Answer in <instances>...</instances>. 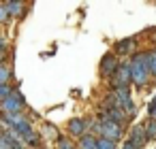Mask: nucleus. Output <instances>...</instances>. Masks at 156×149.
Here are the masks:
<instances>
[{"label":"nucleus","mask_w":156,"mask_h":149,"mask_svg":"<svg viewBox=\"0 0 156 149\" xmlns=\"http://www.w3.org/2000/svg\"><path fill=\"white\" fill-rule=\"evenodd\" d=\"M143 128H145L147 143H150V141H156V119H147V121H143Z\"/></svg>","instance_id":"11"},{"label":"nucleus","mask_w":156,"mask_h":149,"mask_svg":"<svg viewBox=\"0 0 156 149\" xmlns=\"http://www.w3.org/2000/svg\"><path fill=\"white\" fill-rule=\"evenodd\" d=\"M126 138L128 141H133L137 147H141V149H145V143H147V136H145V128H143V124H135L130 130H128V134H126Z\"/></svg>","instance_id":"7"},{"label":"nucleus","mask_w":156,"mask_h":149,"mask_svg":"<svg viewBox=\"0 0 156 149\" xmlns=\"http://www.w3.org/2000/svg\"><path fill=\"white\" fill-rule=\"evenodd\" d=\"M139 49V39L137 36H126V39H120L113 43V53L120 58V56H135Z\"/></svg>","instance_id":"3"},{"label":"nucleus","mask_w":156,"mask_h":149,"mask_svg":"<svg viewBox=\"0 0 156 149\" xmlns=\"http://www.w3.org/2000/svg\"><path fill=\"white\" fill-rule=\"evenodd\" d=\"M13 90H15L13 85H0V102H2L5 98H9L13 94Z\"/></svg>","instance_id":"16"},{"label":"nucleus","mask_w":156,"mask_h":149,"mask_svg":"<svg viewBox=\"0 0 156 149\" xmlns=\"http://www.w3.org/2000/svg\"><path fill=\"white\" fill-rule=\"evenodd\" d=\"M43 132H45L43 136H47V138H49V136H51V138H56V136L60 134V132H58V128H56V126H49V124H45V126H43Z\"/></svg>","instance_id":"15"},{"label":"nucleus","mask_w":156,"mask_h":149,"mask_svg":"<svg viewBox=\"0 0 156 149\" xmlns=\"http://www.w3.org/2000/svg\"><path fill=\"white\" fill-rule=\"evenodd\" d=\"M56 147L58 149H77V145L69 138V134H58L56 136Z\"/></svg>","instance_id":"10"},{"label":"nucleus","mask_w":156,"mask_h":149,"mask_svg":"<svg viewBox=\"0 0 156 149\" xmlns=\"http://www.w3.org/2000/svg\"><path fill=\"white\" fill-rule=\"evenodd\" d=\"M96 149H118V143L113 141H107V138H96Z\"/></svg>","instance_id":"12"},{"label":"nucleus","mask_w":156,"mask_h":149,"mask_svg":"<svg viewBox=\"0 0 156 149\" xmlns=\"http://www.w3.org/2000/svg\"><path fill=\"white\" fill-rule=\"evenodd\" d=\"M11 79H13L11 64H0V85H11Z\"/></svg>","instance_id":"8"},{"label":"nucleus","mask_w":156,"mask_h":149,"mask_svg":"<svg viewBox=\"0 0 156 149\" xmlns=\"http://www.w3.org/2000/svg\"><path fill=\"white\" fill-rule=\"evenodd\" d=\"M9 53V51H7ZM7 53H2V51H0V64H5V58H7Z\"/></svg>","instance_id":"19"},{"label":"nucleus","mask_w":156,"mask_h":149,"mask_svg":"<svg viewBox=\"0 0 156 149\" xmlns=\"http://www.w3.org/2000/svg\"><path fill=\"white\" fill-rule=\"evenodd\" d=\"M152 104H156V96H154V98H152Z\"/></svg>","instance_id":"20"},{"label":"nucleus","mask_w":156,"mask_h":149,"mask_svg":"<svg viewBox=\"0 0 156 149\" xmlns=\"http://www.w3.org/2000/svg\"><path fill=\"white\" fill-rule=\"evenodd\" d=\"M5 7H7L11 19H22V17H26V15H28V9H30V5H28V2H22V0H7Z\"/></svg>","instance_id":"6"},{"label":"nucleus","mask_w":156,"mask_h":149,"mask_svg":"<svg viewBox=\"0 0 156 149\" xmlns=\"http://www.w3.org/2000/svg\"><path fill=\"white\" fill-rule=\"evenodd\" d=\"M0 51H2V53L9 51V41H7V36H5L2 32H0Z\"/></svg>","instance_id":"17"},{"label":"nucleus","mask_w":156,"mask_h":149,"mask_svg":"<svg viewBox=\"0 0 156 149\" xmlns=\"http://www.w3.org/2000/svg\"><path fill=\"white\" fill-rule=\"evenodd\" d=\"M24 111H28V102L24 98V94L20 90H13V94L9 98H5L0 102V113H9V115H22Z\"/></svg>","instance_id":"2"},{"label":"nucleus","mask_w":156,"mask_h":149,"mask_svg":"<svg viewBox=\"0 0 156 149\" xmlns=\"http://www.w3.org/2000/svg\"><path fill=\"white\" fill-rule=\"evenodd\" d=\"M147 68H150V75L152 79H156V51L150 49V58H147Z\"/></svg>","instance_id":"13"},{"label":"nucleus","mask_w":156,"mask_h":149,"mask_svg":"<svg viewBox=\"0 0 156 149\" xmlns=\"http://www.w3.org/2000/svg\"><path fill=\"white\" fill-rule=\"evenodd\" d=\"M77 149H96V136L94 134H86L77 141Z\"/></svg>","instance_id":"9"},{"label":"nucleus","mask_w":156,"mask_h":149,"mask_svg":"<svg viewBox=\"0 0 156 149\" xmlns=\"http://www.w3.org/2000/svg\"><path fill=\"white\" fill-rule=\"evenodd\" d=\"M7 24H11V15H9L5 2H0V26H7Z\"/></svg>","instance_id":"14"},{"label":"nucleus","mask_w":156,"mask_h":149,"mask_svg":"<svg viewBox=\"0 0 156 149\" xmlns=\"http://www.w3.org/2000/svg\"><path fill=\"white\" fill-rule=\"evenodd\" d=\"M88 119L86 117H71L69 119V124H66V132H69V138L73 141H79L81 136H86L88 134Z\"/></svg>","instance_id":"5"},{"label":"nucleus","mask_w":156,"mask_h":149,"mask_svg":"<svg viewBox=\"0 0 156 149\" xmlns=\"http://www.w3.org/2000/svg\"><path fill=\"white\" fill-rule=\"evenodd\" d=\"M120 58L113 53V51H107L103 58H101V77H105V79H111L115 73H118V68H120Z\"/></svg>","instance_id":"4"},{"label":"nucleus","mask_w":156,"mask_h":149,"mask_svg":"<svg viewBox=\"0 0 156 149\" xmlns=\"http://www.w3.org/2000/svg\"><path fill=\"white\" fill-rule=\"evenodd\" d=\"M0 149H7V147H0Z\"/></svg>","instance_id":"21"},{"label":"nucleus","mask_w":156,"mask_h":149,"mask_svg":"<svg viewBox=\"0 0 156 149\" xmlns=\"http://www.w3.org/2000/svg\"><path fill=\"white\" fill-rule=\"evenodd\" d=\"M120 149H141V147H137L133 141H128V138H124V143H122V147Z\"/></svg>","instance_id":"18"},{"label":"nucleus","mask_w":156,"mask_h":149,"mask_svg":"<svg viewBox=\"0 0 156 149\" xmlns=\"http://www.w3.org/2000/svg\"><path fill=\"white\" fill-rule=\"evenodd\" d=\"M147 58H150V49H143V51H137L128 60V64H130V83L137 85V87H145L152 79L150 68H147Z\"/></svg>","instance_id":"1"}]
</instances>
